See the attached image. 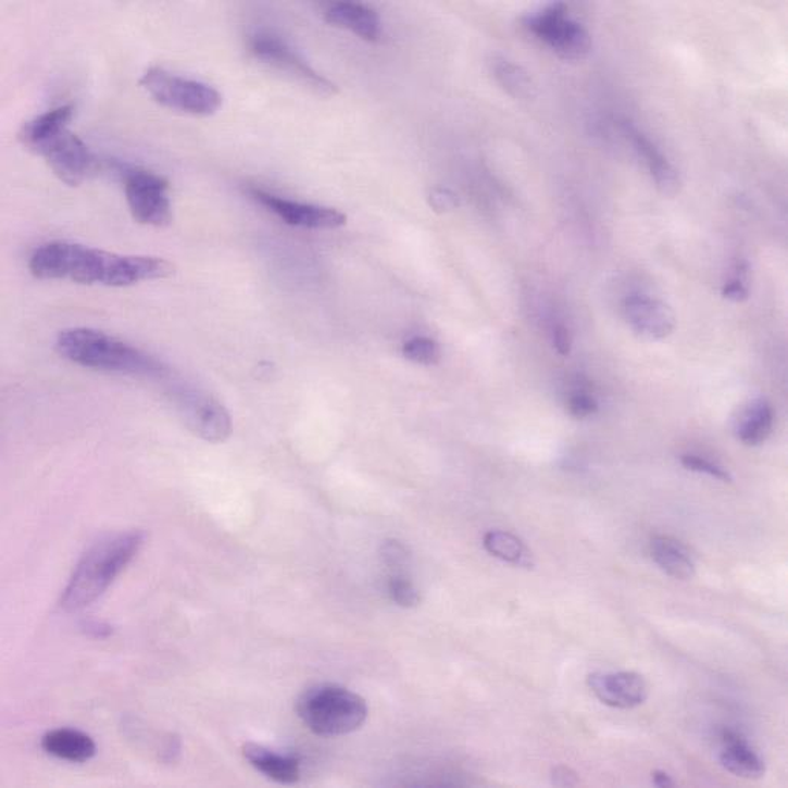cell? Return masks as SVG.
<instances>
[{"label":"cell","instance_id":"obj_20","mask_svg":"<svg viewBox=\"0 0 788 788\" xmlns=\"http://www.w3.org/2000/svg\"><path fill=\"white\" fill-rule=\"evenodd\" d=\"M651 555L664 573L677 580H689L695 575L692 554L679 540L667 536L653 537Z\"/></svg>","mask_w":788,"mask_h":788},{"label":"cell","instance_id":"obj_7","mask_svg":"<svg viewBox=\"0 0 788 788\" xmlns=\"http://www.w3.org/2000/svg\"><path fill=\"white\" fill-rule=\"evenodd\" d=\"M122 175L126 201L134 220L145 226H170L172 204L166 178L154 172L130 166L123 167Z\"/></svg>","mask_w":788,"mask_h":788},{"label":"cell","instance_id":"obj_14","mask_svg":"<svg viewBox=\"0 0 788 788\" xmlns=\"http://www.w3.org/2000/svg\"><path fill=\"white\" fill-rule=\"evenodd\" d=\"M324 17L328 24L349 29L367 42H379L383 37V22L376 11L361 5V3H332Z\"/></svg>","mask_w":788,"mask_h":788},{"label":"cell","instance_id":"obj_22","mask_svg":"<svg viewBox=\"0 0 788 788\" xmlns=\"http://www.w3.org/2000/svg\"><path fill=\"white\" fill-rule=\"evenodd\" d=\"M495 74L500 85L510 95L521 97V99H526V97L531 96L534 89L533 80L522 66L515 65L513 62L499 61L495 63Z\"/></svg>","mask_w":788,"mask_h":788},{"label":"cell","instance_id":"obj_5","mask_svg":"<svg viewBox=\"0 0 788 788\" xmlns=\"http://www.w3.org/2000/svg\"><path fill=\"white\" fill-rule=\"evenodd\" d=\"M295 711L305 727L317 737L326 738L353 734L364 726L368 716L367 703L361 695L332 683L305 689Z\"/></svg>","mask_w":788,"mask_h":788},{"label":"cell","instance_id":"obj_23","mask_svg":"<svg viewBox=\"0 0 788 788\" xmlns=\"http://www.w3.org/2000/svg\"><path fill=\"white\" fill-rule=\"evenodd\" d=\"M403 357L421 365H436L440 361V347L435 339L417 336L403 343Z\"/></svg>","mask_w":788,"mask_h":788},{"label":"cell","instance_id":"obj_4","mask_svg":"<svg viewBox=\"0 0 788 788\" xmlns=\"http://www.w3.org/2000/svg\"><path fill=\"white\" fill-rule=\"evenodd\" d=\"M58 352L80 367L121 375L163 379L167 367L152 354L88 327L66 328L55 341Z\"/></svg>","mask_w":788,"mask_h":788},{"label":"cell","instance_id":"obj_12","mask_svg":"<svg viewBox=\"0 0 788 788\" xmlns=\"http://www.w3.org/2000/svg\"><path fill=\"white\" fill-rule=\"evenodd\" d=\"M588 686L601 703L611 708H638L649 697L648 683L635 672L591 674L588 677Z\"/></svg>","mask_w":788,"mask_h":788},{"label":"cell","instance_id":"obj_29","mask_svg":"<svg viewBox=\"0 0 788 788\" xmlns=\"http://www.w3.org/2000/svg\"><path fill=\"white\" fill-rule=\"evenodd\" d=\"M723 297L735 302L746 301L749 298V289L746 287L745 278L734 276V278L728 279L723 287Z\"/></svg>","mask_w":788,"mask_h":788},{"label":"cell","instance_id":"obj_26","mask_svg":"<svg viewBox=\"0 0 788 788\" xmlns=\"http://www.w3.org/2000/svg\"><path fill=\"white\" fill-rule=\"evenodd\" d=\"M380 558L390 570L395 571V574H403V570L410 563L409 549L398 540L384 541L383 548H380Z\"/></svg>","mask_w":788,"mask_h":788},{"label":"cell","instance_id":"obj_15","mask_svg":"<svg viewBox=\"0 0 788 788\" xmlns=\"http://www.w3.org/2000/svg\"><path fill=\"white\" fill-rule=\"evenodd\" d=\"M723 747L720 763L731 775L745 779H760L765 773L763 758L760 756L741 735L734 730L723 731Z\"/></svg>","mask_w":788,"mask_h":788},{"label":"cell","instance_id":"obj_1","mask_svg":"<svg viewBox=\"0 0 788 788\" xmlns=\"http://www.w3.org/2000/svg\"><path fill=\"white\" fill-rule=\"evenodd\" d=\"M29 272L39 279L128 287L170 278L174 264L159 257L118 255L73 241H51L29 258Z\"/></svg>","mask_w":788,"mask_h":788},{"label":"cell","instance_id":"obj_3","mask_svg":"<svg viewBox=\"0 0 788 788\" xmlns=\"http://www.w3.org/2000/svg\"><path fill=\"white\" fill-rule=\"evenodd\" d=\"M146 540L141 529L112 534L97 541L77 563L62 596V608L77 612L95 603L133 562Z\"/></svg>","mask_w":788,"mask_h":788},{"label":"cell","instance_id":"obj_31","mask_svg":"<svg viewBox=\"0 0 788 788\" xmlns=\"http://www.w3.org/2000/svg\"><path fill=\"white\" fill-rule=\"evenodd\" d=\"M552 779H554V783L560 787L575 786V784L578 783L575 773L571 772L570 768L566 767L555 768L554 773H552Z\"/></svg>","mask_w":788,"mask_h":788},{"label":"cell","instance_id":"obj_8","mask_svg":"<svg viewBox=\"0 0 788 788\" xmlns=\"http://www.w3.org/2000/svg\"><path fill=\"white\" fill-rule=\"evenodd\" d=\"M171 398L190 433L211 443L229 439L234 428L230 414L211 395L197 388L178 386L172 388Z\"/></svg>","mask_w":788,"mask_h":788},{"label":"cell","instance_id":"obj_19","mask_svg":"<svg viewBox=\"0 0 788 788\" xmlns=\"http://www.w3.org/2000/svg\"><path fill=\"white\" fill-rule=\"evenodd\" d=\"M775 413L767 399L760 398L747 403L735 420V431L742 443L750 447L761 446L772 435Z\"/></svg>","mask_w":788,"mask_h":788},{"label":"cell","instance_id":"obj_27","mask_svg":"<svg viewBox=\"0 0 788 788\" xmlns=\"http://www.w3.org/2000/svg\"><path fill=\"white\" fill-rule=\"evenodd\" d=\"M683 466L686 470L695 473L708 474V476L715 477V479L723 481H731L730 473L727 472L724 466L718 463L708 461V459L700 458L697 454H685L681 458Z\"/></svg>","mask_w":788,"mask_h":788},{"label":"cell","instance_id":"obj_18","mask_svg":"<svg viewBox=\"0 0 788 788\" xmlns=\"http://www.w3.org/2000/svg\"><path fill=\"white\" fill-rule=\"evenodd\" d=\"M627 136L633 140L635 151L640 154L641 159L645 160L646 166L651 171L656 189L663 196H677L679 188H681V180H679L674 166L667 162L666 157L661 154L660 149L653 145V141L649 140L640 130L629 128Z\"/></svg>","mask_w":788,"mask_h":788},{"label":"cell","instance_id":"obj_13","mask_svg":"<svg viewBox=\"0 0 788 788\" xmlns=\"http://www.w3.org/2000/svg\"><path fill=\"white\" fill-rule=\"evenodd\" d=\"M623 310L635 334L653 341L671 335L677 323L666 302L648 295H630L626 298Z\"/></svg>","mask_w":788,"mask_h":788},{"label":"cell","instance_id":"obj_9","mask_svg":"<svg viewBox=\"0 0 788 788\" xmlns=\"http://www.w3.org/2000/svg\"><path fill=\"white\" fill-rule=\"evenodd\" d=\"M525 24L567 61H580L591 52V36L580 24L567 17L565 3H552L539 13L529 14Z\"/></svg>","mask_w":788,"mask_h":788},{"label":"cell","instance_id":"obj_32","mask_svg":"<svg viewBox=\"0 0 788 788\" xmlns=\"http://www.w3.org/2000/svg\"><path fill=\"white\" fill-rule=\"evenodd\" d=\"M88 629H86V633L95 635V637H108V635L111 634V627L103 625V623H88L86 625Z\"/></svg>","mask_w":788,"mask_h":788},{"label":"cell","instance_id":"obj_30","mask_svg":"<svg viewBox=\"0 0 788 788\" xmlns=\"http://www.w3.org/2000/svg\"><path fill=\"white\" fill-rule=\"evenodd\" d=\"M552 342H554L555 350L562 357H567L571 349H573V335H571L570 328L563 326V324H558L552 328Z\"/></svg>","mask_w":788,"mask_h":788},{"label":"cell","instance_id":"obj_24","mask_svg":"<svg viewBox=\"0 0 788 788\" xmlns=\"http://www.w3.org/2000/svg\"><path fill=\"white\" fill-rule=\"evenodd\" d=\"M388 596L401 608H414L420 604L421 596L416 586L405 574H393L387 585Z\"/></svg>","mask_w":788,"mask_h":788},{"label":"cell","instance_id":"obj_28","mask_svg":"<svg viewBox=\"0 0 788 788\" xmlns=\"http://www.w3.org/2000/svg\"><path fill=\"white\" fill-rule=\"evenodd\" d=\"M428 200L436 212H450L459 207V198L450 189L435 188L429 192Z\"/></svg>","mask_w":788,"mask_h":788},{"label":"cell","instance_id":"obj_25","mask_svg":"<svg viewBox=\"0 0 788 788\" xmlns=\"http://www.w3.org/2000/svg\"><path fill=\"white\" fill-rule=\"evenodd\" d=\"M566 403L567 410L577 420H585V417L592 416V414L599 412V403H597L589 388L583 386V384H577L571 390Z\"/></svg>","mask_w":788,"mask_h":788},{"label":"cell","instance_id":"obj_6","mask_svg":"<svg viewBox=\"0 0 788 788\" xmlns=\"http://www.w3.org/2000/svg\"><path fill=\"white\" fill-rule=\"evenodd\" d=\"M140 85L157 103L198 117L215 114L223 104V97L214 86L177 76L160 66L146 71Z\"/></svg>","mask_w":788,"mask_h":788},{"label":"cell","instance_id":"obj_33","mask_svg":"<svg viewBox=\"0 0 788 788\" xmlns=\"http://www.w3.org/2000/svg\"><path fill=\"white\" fill-rule=\"evenodd\" d=\"M653 784H655L656 787H672L674 786V780H672L671 776L667 775V773L656 771L653 772Z\"/></svg>","mask_w":788,"mask_h":788},{"label":"cell","instance_id":"obj_21","mask_svg":"<svg viewBox=\"0 0 788 788\" xmlns=\"http://www.w3.org/2000/svg\"><path fill=\"white\" fill-rule=\"evenodd\" d=\"M484 547L489 554L514 566L531 567L534 565L531 551L526 548L518 537L505 531H489L485 534Z\"/></svg>","mask_w":788,"mask_h":788},{"label":"cell","instance_id":"obj_17","mask_svg":"<svg viewBox=\"0 0 788 788\" xmlns=\"http://www.w3.org/2000/svg\"><path fill=\"white\" fill-rule=\"evenodd\" d=\"M42 749L51 756L68 763H86L97 753L95 739L76 728H54L42 738Z\"/></svg>","mask_w":788,"mask_h":788},{"label":"cell","instance_id":"obj_2","mask_svg":"<svg viewBox=\"0 0 788 788\" xmlns=\"http://www.w3.org/2000/svg\"><path fill=\"white\" fill-rule=\"evenodd\" d=\"M74 107L55 108L25 123L18 140L29 151L43 157L51 171L68 186L82 185L97 171V159L88 146L68 129Z\"/></svg>","mask_w":788,"mask_h":788},{"label":"cell","instance_id":"obj_10","mask_svg":"<svg viewBox=\"0 0 788 788\" xmlns=\"http://www.w3.org/2000/svg\"><path fill=\"white\" fill-rule=\"evenodd\" d=\"M250 51L258 61L267 63L272 68L297 80L298 84L312 89L320 96H334L338 88L328 78L321 76L308 62L290 47L283 37L275 33H253L249 40Z\"/></svg>","mask_w":788,"mask_h":788},{"label":"cell","instance_id":"obj_11","mask_svg":"<svg viewBox=\"0 0 788 788\" xmlns=\"http://www.w3.org/2000/svg\"><path fill=\"white\" fill-rule=\"evenodd\" d=\"M249 193L257 203L279 216L289 226L304 227V229H336L347 222V216L336 209L287 200L263 189H250Z\"/></svg>","mask_w":788,"mask_h":788},{"label":"cell","instance_id":"obj_16","mask_svg":"<svg viewBox=\"0 0 788 788\" xmlns=\"http://www.w3.org/2000/svg\"><path fill=\"white\" fill-rule=\"evenodd\" d=\"M242 754L252 767L278 784H297L301 776V763L293 754H284L266 747L245 745Z\"/></svg>","mask_w":788,"mask_h":788}]
</instances>
